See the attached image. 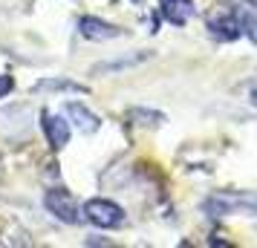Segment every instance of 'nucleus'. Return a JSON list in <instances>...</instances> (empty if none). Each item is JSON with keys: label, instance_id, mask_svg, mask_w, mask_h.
<instances>
[{"label": "nucleus", "instance_id": "nucleus-10", "mask_svg": "<svg viewBox=\"0 0 257 248\" xmlns=\"http://www.w3.org/2000/svg\"><path fill=\"white\" fill-rule=\"evenodd\" d=\"M130 121L136 124V127H162L165 121H168V116L165 113H159V110H151V107H133L127 113Z\"/></svg>", "mask_w": 257, "mask_h": 248}, {"label": "nucleus", "instance_id": "nucleus-12", "mask_svg": "<svg viewBox=\"0 0 257 248\" xmlns=\"http://www.w3.org/2000/svg\"><path fill=\"white\" fill-rule=\"evenodd\" d=\"M12 90H15V78L12 75H0V98H6Z\"/></svg>", "mask_w": 257, "mask_h": 248}, {"label": "nucleus", "instance_id": "nucleus-11", "mask_svg": "<svg viewBox=\"0 0 257 248\" xmlns=\"http://www.w3.org/2000/svg\"><path fill=\"white\" fill-rule=\"evenodd\" d=\"M240 9H243V6H240ZM243 18H245V24H243V35L257 47V12H254V9H243Z\"/></svg>", "mask_w": 257, "mask_h": 248}, {"label": "nucleus", "instance_id": "nucleus-2", "mask_svg": "<svg viewBox=\"0 0 257 248\" xmlns=\"http://www.w3.org/2000/svg\"><path fill=\"white\" fill-rule=\"evenodd\" d=\"M84 219L87 222H93L95 228H104V231H113V228H121L124 219H127V213L124 208L113 199H101V196H95V199H87L84 202Z\"/></svg>", "mask_w": 257, "mask_h": 248}, {"label": "nucleus", "instance_id": "nucleus-6", "mask_svg": "<svg viewBox=\"0 0 257 248\" xmlns=\"http://www.w3.org/2000/svg\"><path fill=\"white\" fill-rule=\"evenodd\" d=\"M64 113H67V121H70L72 127H78L84 136H93L101 127V118L95 116L90 107H84L81 101H67L64 104Z\"/></svg>", "mask_w": 257, "mask_h": 248}, {"label": "nucleus", "instance_id": "nucleus-14", "mask_svg": "<svg viewBox=\"0 0 257 248\" xmlns=\"http://www.w3.org/2000/svg\"><path fill=\"white\" fill-rule=\"evenodd\" d=\"M248 98H251V104L257 107V87H254V90H251V95H248Z\"/></svg>", "mask_w": 257, "mask_h": 248}, {"label": "nucleus", "instance_id": "nucleus-3", "mask_svg": "<svg viewBox=\"0 0 257 248\" xmlns=\"http://www.w3.org/2000/svg\"><path fill=\"white\" fill-rule=\"evenodd\" d=\"M44 208L64 225H78L84 219L78 202H75V196L67 188H49L44 193Z\"/></svg>", "mask_w": 257, "mask_h": 248}, {"label": "nucleus", "instance_id": "nucleus-8", "mask_svg": "<svg viewBox=\"0 0 257 248\" xmlns=\"http://www.w3.org/2000/svg\"><path fill=\"white\" fill-rule=\"evenodd\" d=\"M159 12L168 24L174 26H185L194 18V0H162L159 3Z\"/></svg>", "mask_w": 257, "mask_h": 248}, {"label": "nucleus", "instance_id": "nucleus-7", "mask_svg": "<svg viewBox=\"0 0 257 248\" xmlns=\"http://www.w3.org/2000/svg\"><path fill=\"white\" fill-rule=\"evenodd\" d=\"M153 52H133V55H124V58H113V61H101V64H95L93 75H116V72H124V70H133V67H139L145 61L151 58Z\"/></svg>", "mask_w": 257, "mask_h": 248}, {"label": "nucleus", "instance_id": "nucleus-9", "mask_svg": "<svg viewBox=\"0 0 257 248\" xmlns=\"http://www.w3.org/2000/svg\"><path fill=\"white\" fill-rule=\"evenodd\" d=\"M35 93H47V95H55V93H87V87L72 78H44V81L35 84Z\"/></svg>", "mask_w": 257, "mask_h": 248}, {"label": "nucleus", "instance_id": "nucleus-1", "mask_svg": "<svg viewBox=\"0 0 257 248\" xmlns=\"http://www.w3.org/2000/svg\"><path fill=\"white\" fill-rule=\"evenodd\" d=\"M243 9L240 6H231V3H222L217 6L214 12L208 15V21H205V29H208V35L214 41H220V44H231L237 38L243 35Z\"/></svg>", "mask_w": 257, "mask_h": 248}, {"label": "nucleus", "instance_id": "nucleus-13", "mask_svg": "<svg viewBox=\"0 0 257 248\" xmlns=\"http://www.w3.org/2000/svg\"><path fill=\"white\" fill-rule=\"evenodd\" d=\"M87 245H110V242H107V239H95V236H90Z\"/></svg>", "mask_w": 257, "mask_h": 248}, {"label": "nucleus", "instance_id": "nucleus-15", "mask_svg": "<svg viewBox=\"0 0 257 248\" xmlns=\"http://www.w3.org/2000/svg\"><path fill=\"white\" fill-rule=\"evenodd\" d=\"M133 3H142V0H133Z\"/></svg>", "mask_w": 257, "mask_h": 248}, {"label": "nucleus", "instance_id": "nucleus-5", "mask_svg": "<svg viewBox=\"0 0 257 248\" xmlns=\"http://www.w3.org/2000/svg\"><path fill=\"white\" fill-rule=\"evenodd\" d=\"M78 32H81V38L95 41V44H101V41H113V38L124 35L116 24L101 21V18H95V15H84V18H78Z\"/></svg>", "mask_w": 257, "mask_h": 248}, {"label": "nucleus", "instance_id": "nucleus-4", "mask_svg": "<svg viewBox=\"0 0 257 248\" xmlns=\"http://www.w3.org/2000/svg\"><path fill=\"white\" fill-rule=\"evenodd\" d=\"M41 130H44V136H47V144L58 153V150H64L67 144H70V133H72V124L67 121L64 116H58V113H41Z\"/></svg>", "mask_w": 257, "mask_h": 248}]
</instances>
